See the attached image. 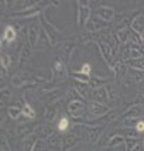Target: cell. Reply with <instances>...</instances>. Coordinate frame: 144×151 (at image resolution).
<instances>
[{"mask_svg": "<svg viewBox=\"0 0 144 151\" xmlns=\"http://www.w3.org/2000/svg\"><path fill=\"white\" fill-rule=\"evenodd\" d=\"M41 28H42L47 33V35L50 37L53 45H57V44H58V37H59V34H61V30L57 28L53 23H50V20L47 19V16L44 12L41 13Z\"/></svg>", "mask_w": 144, "mask_h": 151, "instance_id": "6da1fadb", "label": "cell"}, {"mask_svg": "<svg viewBox=\"0 0 144 151\" xmlns=\"http://www.w3.org/2000/svg\"><path fill=\"white\" fill-rule=\"evenodd\" d=\"M76 7H78V13H76L78 27H85L86 23H88L89 19L92 17V10H91V7H89V3H88V1L78 0V1H76Z\"/></svg>", "mask_w": 144, "mask_h": 151, "instance_id": "7a4b0ae2", "label": "cell"}, {"mask_svg": "<svg viewBox=\"0 0 144 151\" xmlns=\"http://www.w3.org/2000/svg\"><path fill=\"white\" fill-rule=\"evenodd\" d=\"M75 48H76V44L73 41H62V42H59L58 47H57V50H58V59L68 64L71 61L73 52H75Z\"/></svg>", "mask_w": 144, "mask_h": 151, "instance_id": "3957f363", "label": "cell"}, {"mask_svg": "<svg viewBox=\"0 0 144 151\" xmlns=\"http://www.w3.org/2000/svg\"><path fill=\"white\" fill-rule=\"evenodd\" d=\"M66 110H68V113H69V116L72 119L78 120V119L85 116V113L88 112V106L81 99H78V100H69V103L66 106Z\"/></svg>", "mask_w": 144, "mask_h": 151, "instance_id": "277c9868", "label": "cell"}, {"mask_svg": "<svg viewBox=\"0 0 144 151\" xmlns=\"http://www.w3.org/2000/svg\"><path fill=\"white\" fill-rule=\"evenodd\" d=\"M51 79L53 82H64L68 79V68L66 64L61 59H55L53 64V71H51Z\"/></svg>", "mask_w": 144, "mask_h": 151, "instance_id": "5b68a950", "label": "cell"}, {"mask_svg": "<svg viewBox=\"0 0 144 151\" xmlns=\"http://www.w3.org/2000/svg\"><path fill=\"white\" fill-rule=\"evenodd\" d=\"M48 3H44V1H37L33 7L27 9V10H23V12H16V13H10L9 17L12 19H31L34 16H38L40 13H42V7L47 6Z\"/></svg>", "mask_w": 144, "mask_h": 151, "instance_id": "8992f818", "label": "cell"}, {"mask_svg": "<svg viewBox=\"0 0 144 151\" xmlns=\"http://www.w3.org/2000/svg\"><path fill=\"white\" fill-rule=\"evenodd\" d=\"M82 129L86 133V138L91 144H96L99 138L103 133V126L102 124H82Z\"/></svg>", "mask_w": 144, "mask_h": 151, "instance_id": "52a82bcc", "label": "cell"}, {"mask_svg": "<svg viewBox=\"0 0 144 151\" xmlns=\"http://www.w3.org/2000/svg\"><path fill=\"white\" fill-rule=\"evenodd\" d=\"M110 109H112L110 106L102 105V103L95 102V100H91V102H89V105H88V113H89V117L95 119V120H98V119H100L102 116H105Z\"/></svg>", "mask_w": 144, "mask_h": 151, "instance_id": "ba28073f", "label": "cell"}, {"mask_svg": "<svg viewBox=\"0 0 144 151\" xmlns=\"http://www.w3.org/2000/svg\"><path fill=\"white\" fill-rule=\"evenodd\" d=\"M107 26H109V23H107V21L102 20L100 17H98V16H95V14H93L91 19H89V21L86 23L85 30L88 31V33H100V31L106 30Z\"/></svg>", "mask_w": 144, "mask_h": 151, "instance_id": "9c48e42d", "label": "cell"}, {"mask_svg": "<svg viewBox=\"0 0 144 151\" xmlns=\"http://www.w3.org/2000/svg\"><path fill=\"white\" fill-rule=\"evenodd\" d=\"M98 48H99V52L102 55V58L105 61L107 66H109V69H112V66H113V51H112L110 45L107 44V41L105 40H99L98 41Z\"/></svg>", "mask_w": 144, "mask_h": 151, "instance_id": "30bf717a", "label": "cell"}, {"mask_svg": "<svg viewBox=\"0 0 144 151\" xmlns=\"http://www.w3.org/2000/svg\"><path fill=\"white\" fill-rule=\"evenodd\" d=\"M81 141L79 133H66L62 137V151H71L73 147H76Z\"/></svg>", "mask_w": 144, "mask_h": 151, "instance_id": "8fae6325", "label": "cell"}, {"mask_svg": "<svg viewBox=\"0 0 144 151\" xmlns=\"http://www.w3.org/2000/svg\"><path fill=\"white\" fill-rule=\"evenodd\" d=\"M37 123H20V124H17V127H16V133H17V136H19L21 140H24L26 137H28V136H31V134H34L35 133V129H37Z\"/></svg>", "mask_w": 144, "mask_h": 151, "instance_id": "7c38bea8", "label": "cell"}, {"mask_svg": "<svg viewBox=\"0 0 144 151\" xmlns=\"http://www.w3.org/2000/svg\"><path fill=\"white\" fill-rule=\"evenodd\" d=\"M17 30L14 28L13 24H9V26H6V28L3 30V35H1V47L4 45H9V44H12V42H14L16 41V38H17Z\"/></svg>", "mask_w": 144, "mask_h": 151, "instance_id": "4fadbf2b", "label": "cell"}, {"mask_svg": "<svg viewBox=\"0 0 144 151\" xmlns=\"http://www.w3.org/2000/svg\"><path fill=\"white\" fill-rule=\"evenodd\" d=\"M95 16H98L102 20H105V21L109 23V21H112L116 17V12H114V9H112L109 6H99L95 10Z\"/></svg>", "mask_w": 144, "mask_h": 151, "instance_id": "5bb4252c", "label": "cell"}, {"mask_svg": "<svg viewBox=\"0 0 144 151\" xmlns=\"http://www.w3.org/2000/svg\"><path fill=\"white\" fill-rule=\"evenodd\" d=\"M40 35H41V30H40L38 26H30L28 30H27V40H28V44L31 48H37L38 45V40Z\"/></svg>", "mask_w": 144, "mask_h": 151, "instance_id": "9a60e30c", "label": "cell"}, {"mask_svg": "<svg viewBox=\"0 0 144 151\" xmlns=\"http://www.w3.org/2000/svg\"><path fill=\"white\" fill-rule=\"evenodd\" d=\"M73 88H75V91L78 92V95L81 96V99H85V100H92V91L88 83H82V82H76L75 81V83H73Z\"/></svg>", "mask_w": 144, "mask_h": 151, "instance_id": "2e32d148", "label": "cell"}, {"mask_svg": "<svg viewBox=\"0 0 144 151\" xmlns=\"http://www.w3.org/2000/svg\"><path fill=\"white\" fill-rule=\"evenodd\" d=\"M144 114V106L140 103H134L130 107H127L123 112V117H133V119H141Z\"/></svg>", "mask_w": 144, "mask_h": 151, "instance_id": "e0dca14e", "label": "cell"}, {"mask_svg": "<svg viewBox=\"0 0 144 151\" xmlns=\"http://www.w3.org/2000/svg\"><path fill=\"white\" fill-rule=\"evenodd\" d=\"M92 100L95 102H99L102 105L109 106V96H107V89H106V85L102 86V88H98L92 92Z\"/></svg>", "mask_w": 144, "mask_h": 151, "instance_id": "ac0fdd59", "label": "cell"}, {"mask_svg": "<svg viewBox=\"0 0 144 151\" xmlns=\"http://www.w3.org/2000/svg\"><path fill=\"white\" fill-rule=\"evenodd\" d=\"M47 147L51 151H62V136H59V133L55 132L47 140Z\"/></svg>", "mask_w": 144, "mask_h": 151, "instance_id": "d6986e66", "label": "cell"}, {"mask_svg": "<svg viewBox=\"0 0 144 151\" xmlns=\"http://www.w3.org/2000/svg\"><path fill=\"white\" fill-rule=\"evenodd\" d=\"M130 28L140 35H144V14H136L130 21Z\"/></svg>", "mask_w": 144, "mask_h": 151, "instance_id": "ffe728a7", "label": "cell"}, {"mask_svg": "<svg viewBox=\"0 0 144 151\" xmlns=\"http://www.w3.org/2000/svg\"><path fill=\"white\" fill-rule=\"evenodd\" d=\"M119 117H120V112H119L117 109H110L105 116H102L100 119L95 120V123L98 122V123H102V124H110V123H114Z\"/></svg>", "mask_w": 144, "mask_h": 151, "instance_id": "44dd1931", "label": "cell"}, {"mask_svg": "<svg viewBox=\"0 0 144 151\" xmlns=\"http://www.w3.org/2000/svg\"><path fill=\"white\" fill-rule=\"evenodd\" d=\"M30 57H31V47L27 42L26 45L21 48V51H20V54H19V59H17L19 68H23L24 65H27L28 61H30Z\"/></svg>", "mask_w": 144, "mask_h": 151, "instance_id": "7402d4cb", "label": "cell"}, {"mask_svg": "<svg viewBox=\"0 0 144 151\" xmlns=\"http://www.w3.org/2000/svg\"><path fill=\"white\" fill-rule=\"evenodd\" d=\"M54 133L55 132H54L48 124H38L37 126V129H35V134L38 136V138L40 140H45V141L53 136Z\"/></svg>", "mask_w": 144, "mask_h": 151, "instance_id": "603a6c76", "label": "cell"}, {"mask_svg": "<svg viewBox=\"0 0 144 151\" xmlns=\"http://www.w3.org/2000/svg\"><path fill=\"white\" fill-rule=\"evenodd\" d=\"M62 95H64V91H61L59 88H57V89H48V92L44 96V99L48 102V105H54L58 99H61Z\"/></svg>", "mask_w": 144, "mask_h": 151, "instance_id": "cb8c5ba5", "label": "cell"}, {"mask_svg": "<svg viewBox=\"0 0 144 151\" xmlns=\"http://www.w3.org/2000/svg\"><path fill=\"white\" fill-rule=\"evenodd\" d=\"M58 116V109L55 105H47L44 109V119L47 123H53Z\"/></svg>", "mask_w": 144, "mask_h": 151, "instance_id": "d4e9b609", "label": "cell"}, {"mask_svg": "<svg viewBox=\"0 0 144 151\" xmlns=\"http://www.w3.org/2000/svg\"><path fill=\"white\" fill-rule=\"evenodd\" d=\"M125 143H126V137L122 136L120 133H117V134L110 136V138L107 140V147H109V148H117L120 145H123Z\"/></svg>", "mask_w": 144, "mask_h": 151, "instance_id": "484cf974", "label": "cell"}, {"mask_svg": "<svg viewBox=\"0 0 144 151\" xmlns=\"http://www.w3.org/2000/svg\"><path fill=\"white\" fill-rule=\"evenodd\" d=\"M37 141H38V136L35 133L26 137L23 140V151H33L35 144H37Z\"/></svg>", "mask_w": 144, "mask_h": 151, "instance_id": "4316f807", "label": "cell"}, {"mask_svg": "<svg viewBox=\"0 0 144 151\" xmlns=\"http://www.w3.org/2000/svg\"><path fill=\"white\" fill-rule=\"evenodd\" d=\"M21 110H23V117L26 120H34L35 119V110L27 100H24V103L21 105Z\"/></svg>", "mask_w": 144, "mask_h": 151, "instance_id": "83f0119b", "label": "cell"}, {"mask_svg": "<svg viewBox=\"0 0 144 151\" xmlns=\"http://www.w3.org/2000/svg\"><path fill=\"white\" fill-rule=\"evenodd\" d=\"M127 33H129V42L130 44H136V45H141L144 48V41L143 35L137 34L136 31H133L130 27H127Z\"/></svg>", "mask_w": 144, "mask_h": 151, "instance_id": "f1b7e54d", "label": "cell"}, {"mask_svg": "<svg viewBox=\"0 0 144 151\" xmlns=\"http://www.w3.org/2000/svg\"><path fill=\"white\" fill-rule=\"evenodd\" d=\"M106 89H107V96H109V103H117L120 96H119V91L116 89V86L113 83H107L106 85Z\"/></svg>", "mask_w": 144, "mask_h": 151, "instance_id": "f546056e", "label": "cell"}, {"mask_svg": "<svg viewBox=\"0 0 144 151\" xmlns=\"http://www.w3.org/2000/svg\"><path fill=\"white\" fill-rule=\"evenodd\" d=\"M129 78H130L134 83H143L144 82V71H137V69L129 68Z\"/></svg>", "mask_w": 144, "mask_h": 151, "instance_id": "4dcf8cb0", "label": "cell"}, {"mask_svg": "<svg viewBox=\"0 0 144 151\" xmlns=\"http://www.w3.org/2000/svg\"><path fill=\"white\" fill-rule=\"evenodd\" d=\"M7 114H9V117L12 119V120H19L21 116H23V110H21V107L20 106H9L7 107Z\"/></svg>", "mask_w": 144, "mask_h": 151, "instance_id": "1f68e13d", "label": "cell"}, {"mask_svg": "<svg viewBox=\"0 0 144 151\" xmlns=\"http://www.w3.org/2000/svg\"><path fill=\"white\" fill-rule=\"evenodd\" d=\"M48 47H53V42H51V40L50 37L47 35V33L41 28V35H40V40H38V45L37 48H41V50H44V48H48Z\"/></svg>", "mask_w": 144, "mask_h": 151, "instance_id": "d6a6232c", "label": "cell"}, {"mask_svg": "<svg viewBox=\"0 0 144 151\" xmlns=\"http://www.w3.org/2000/svg\"><path fill=\"white\" fill-rule=\"evenodd\" d=\"M116 37H117L120 45H127L129 44V33H127V27L126 28H120L116 31Z\"/></svg>", "mask_w": 144, "mask_h": 151, "instance_id": "836d02e7", "label": "cell"}, {"mask_svg": "<svg viewBox=\"0 0 144 151\" xmlns=\"http://www.w3.org/2000/svg\"><path fill=\"white\" fill-rule=\"evenodd\" d=\"M72 78L75 79L76 82H82V83H89V81L92 79V76H89V75H85V73H81L79 71H75V72H72Z\"/></svg>", "mask_w": 144, "mask_h": 151, "instance_id": "e575fe53", "label": "cell"}, {"mask_svg": "<svg viewBox=\"0 0 144 151\" xmlns=\"http://www.w3.org/2000/svg\"><path fill=\"white\" fill-rule=\"evenodd\" d=\"M129 68L131 69H137V71H144V59H133L127 62Z\"/></svg>", "mask_w": 144, "mask_h": 151, "instance_id": "d590c367", "label": "cell"}, {"mask_svg": "<svg viewBox=\"0 0 144 151\" xmlns=\"http://www.w3.org/2000/svg\"><path fill=\"white\" fill-rule=\"evenodd\" d=\"M89 88H91L92 91H95V89H98V88H102V86H105V81H103V78H92L91 81H89Z\"/></svg>", "mask_w": 144, "mask_h": 151, "instance_id": "8d00e7d4", "label": "cell"}, {"mask_svg": "<svg viewBox=\"0 0 144 151\" xmlns=\"http://www.w3.org/2000/svg\"><path fill=\"white\" fill-rule=\"evenodd\" d=\"M138 122H140V119L123 117V122H122V124H123V127H125V129H134Z\"/></svg>", "mask_w": 144, "mask_h": 151, "instance_id": "74e56055", "label": "cell"}, {"mask_svg": "<svg viewBox=\"0 0 144 151\" xmlns=\"http://www.w3.org/2000/svg\"><path fill=\"white\" fill-rule=\"evenodd\" d=\"M57 129H58V132H68V129H69V120H68L66 116H62V117L59 119Z\"/></svg>", "mask_w": 144, "mask_h": 151, "instance_id": "f35d334b", "label": "cell"}, {"mask_svg": "<svg viewBox=\"0 0 144 151\" xmlns=\"http://www.w3.org/2000/svg\"><path fill=\"white\" fill-rule=\"evenodd\" d=\"M138 144H140V140L138 138H126L125 147L127 151H133Z\"/></svg>", "mask_w": 144, "mask_h": 151, "instance_id": "ab89813d", "label": "cell"}, {"mask_svg": "<svg viewBox=\"0 0 144 151\" xmlns=\"http://www.w3.org/2000/svg\"><path fill=\"white\" fill-rule=\"evenodd\" d=\"M0 64H1V69H9L10 68V64H12V57L9 54H1L0 57Z\"/></svg>", "mask_w": 144, "mask_h": 151, "instance_id": "60d3db41", "label": "cell"}, {"mask_svg": "<svg viewBox=\"0 0 144 151\" xmlns=\"http://www.w3.org/2000/svg\"><path fill=\"white\" fill-rule=\"evenodd\" d=\"M12 96V91H10V88H1V107L4 106V103L9 102V99Z\"/></svg>", "mask_w": 144, "mask_h": 151, "instance_id": "b9f144b4", "label": "cell"}, {"mask_svg": "<svg viewBox=\"0 0 144 151\" xmlns=\"http://www.w3.org/2000/svg\"><path fill=\"white\" fill-rule=\"evenodd\" d=\"M122 136H125L126 138H137V130L136 129H125L123 132L120 133Z\"/></svg>", "mask_w": 144, "mask_h": 151, "instance_id": "7bdbcfd3", "label": "cell"}, {"mask_svg": "<svg viewBox=\"0 0 144 151\" xmlns=\"http://www.w3.org/2000/svg\"><path fill=\"white\" fill-rule=\"evenodd\" d=\"M0 151H12L10 148V143H9V138L3 134L1 136V141H0Z\"/></svg>", "mask_w": 144, "mask_h": 151, "instance_id": "ee69618b", "label": "cell"}, {"mask_svg": "<svg viewBox=\"0 0 144 151\" xmlns=\"http://www.w3.org/2000/svg\"><path fill=\"white\" fill-rule=\"evenodd\" d=\"M33 151H48V147H47V141L45 140H40L37 141V144L34 147Z\"/></svg>", "mask_w": 144, "mask_h": 151, "instance_id": "f6af8a7d", "label": "cell"}, {"mask_svg": "<svg viewBox=\"0 0 144 151\" xmlns=\"http://www.w3.org/2000/svg\"><path fill=\"white\" fill-rule=\"evenodd\" d=\"M79 72L81 73H85V75H89V76H92V66L91 64H84V65L81 66V69H79Z\"/></svg>", "mask_w": 144, "mask_h": 151, "instance_id": "bcb514c9", "label": "cell"}, {"mask_svg": "<svg viewBox=\"0 0 144 151\" xmlns=\"http://www.w3.org/2000/svg\"><path fill=\"white\" fill-rule=\"evenodd\" d=\"M134 129L137 130V133H144V120H140Z\"/></svg>", "mask_w": 144, "mask_h": 151, "instance_id": "7dc6e473", "label": "cell"}, {"mask_svg": "<svg viewBox=\"0 0 144 151\" xmlns=\"http://www.w3.org/2000/svg\"><path fill=\"white\" fill-rule=\"evenodd\" d=\"M137 99H138V100H141V102H144V89L141 91V92L137 93Z\"/></svg>", "mask_w": 144, "mask_h": 151, "instance_id": "c3c4849f", "label": "cell"}, {"mask_svg": "<svg viewBox=\"0 0 144 151\" xmlns=\"http://www.w3.org/2000/svg\"><path fill=\"white\" fill-rule=\"evenodd\" d=\"M143 145H144V140H143Z\"/></svg>", "mask_w": 144, "mask_h": 151, "instance_id": "681fc988", "label": "cell"}, {"mask_svg": "<svg viewBox=\"0 0 144 151\" xmlns=\"http://www.w3.org/2000/svg\"><path fill=\"white\" fill-rule=\"evenodd\" d=\"M143 41H144V35H143Z\"/></svg>", "mask_w": 144, "mask_h": 151, "instance_id": "f907efd6", "label": "cell"}, {"mask_svg": "<svg viewBox=\"0 0 144 151\" xmlns=\"http://www.w3.org/2000/svg\"><path fill=\"white\" fill-rule=\"evenodd\" d=\"M48 151H51V150H48Z\"/></svg>", "mask_w": 144, "mask_h": 151, "instance_id": "816d5d0a", "label": "cell"}]
</instances>
